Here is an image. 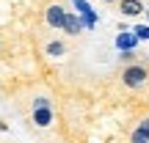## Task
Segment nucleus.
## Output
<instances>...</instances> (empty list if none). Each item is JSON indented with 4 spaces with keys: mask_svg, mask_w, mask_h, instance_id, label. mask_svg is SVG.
Instances as JSON below:
<instances>
[{
    "mask_svg": "<svg viewBox=\"0 0 149 143\" xmlns=\"http://www.w3.org/2000/svg\"><path fill=\"white\" fill-rule=\"evenodd\" d=\"M31 121H33V127H39V129H47V127H53V121H55V116H53V107H50V105H44V107H33V113H31Z\"/></svg>",
    "mask_w": 149,
    "mask_h": 143,
    "instance_id": "7ed1b4c3",
    "label": "nucleus"
},
{
    "mask_svg": "<svg viewBox=\"0 0 149 143\" xmlns=\"http://www.w3.org/2000/svg\"><path fill=\"white\" fill-rule=\"evenodd\" d=\"M74 8L80 11V17H83V25H86V30H91V28L97 25V19H100V17L94 14V8H91L88 3H86V0H74Z\"/></svg>",
    "mask_w": 149,
    "mask_h": 143,
    "instance_id": "39448f33",
    "label": "nucleus"
},
{
    "mask_svg": "<svg viewBox=\"0 0 149 143\" xmlns=\"http://www.w3.org/2000/svg\"><path fill=\"white\" fill-rule=\"evenodd\" d=\"M44 55L47 58H61V55H66V44L61 39H53V41L44 44Z\"/></svg>",
    "mask_w": 149,
    "mask_h": 143,
    "instance_id": "6e6552de",
    "label": "nucleus"
},
{
    "mask_svg": "<svg viewBox=\"0 0 149 143\" xmlns=\"http://www.w3.org/2000/svg\"><path fill=\"white\" fill-rule=\"evenodd\" d=\"M102 3H116V0H102Z\"/></svg>",
    "mask_w": 149,
    "mask_h": 143,
    "instance_id": "ddd939ff",
    "label": "nucleus"
},
{
    "mask_svg": "<svg viewBox=\"0 0 149 143\" xmlns=\"http://www.w3.org/2000/svg\"><path fill=\"white\" fill-rule=\"evenodd\" d=\"M83 30H86V25H83V17L72 14V11H66V19H64V30H61V33H66V36H80Z\"/></svg>",
    "mask_w": 149,
    "mask_h": 143,
    "instance_id": "20e7f679",
    "label": "nucleus"
},
{
    "mask_svg": "<svg viewBox=\"0 0 149 143\" xmlns=\"http://www.w3.org/2000/svg\"><path fill=\"white\" fill-rule=\"evenodd\" d=\"M130 140L133 143H149V118H141L138 127L130 132Z\"/></svg>",
    "mask_w": 149,
    "mask_h": 143,
    "instance_id": "0eeeda50",
    "label": "nucleus"
},
{
    "mask_svg": "<svg viewBox=\"0 0 149 143\" xmlns=\"http://www.w3.org/2000/svg\"><path fill=\"white\" fill-rule=\"evenodd\" d=\"M133 30H135V36H138L141 41H149V25H135Z\"/></svg>",
    "mask_w": 149,
    "mask_h": 143,
    "instance_id": "9d476101",
    "label": "nucleus"
},
{
    "mask_svg": "<svg viewBox=\"0 0 149 143\" xmlns=\"http://www.w3.org/2000/svg\"><path fill=\"white\" fill-rule=\"evenodd\" d=\"M138 41H141V39L135 36V30H133V33H127V36H119V41H116V44H119L122 50H133Z\"/></svg>",
    "mask_w": 149,
    "mask_h": 143,
    "instance_id": "1a4fd4ad",
    "label": "nucleus"
},
{
    "mask_svg": "<svg viewBox=\"0 0 149 143\" xmlns=\"http://www.w3.org/2000/svg\"><path fill=\"white\" fill-rule=\"evenodd\" d=\"M146 80H149V69L144 64H130L122 69V83L127 88H141V85H146Z\"/></svg>",
    "mask_w": 149,
    "mask_h": 143,
    "instance_id": "f257e3e1",
    "label": "nucleus"
},
{
    "mask_svg": "<svg viewBox=\"0 0 149 143\" xmlns=\"http://www.w3.org/2000/svg\"><path fill=\"white\" fill-rule=\"evenodd\" d=\"M119 11H122L124 17H141L146 11V6L141 3V0H119Z\"/></svg>",
    "mask_w": 149,
    "mask_h": 143,
    "instance_id": "423d86ee",
    "label": "nucleus"
},
{
    "mask_svg": "<svg viewBox=\"0 0 149 143\" xmlns=\"http://www.w3.org/2000/svg\"><path fill=\"white\" fill-rule=\"evenodd\" d=\"M64 19H66L64 6L53 3V6H47V8H44V22H47L53 30H64Z\"/></svg>",
    "mask_w": 149,
    "mask_h": 143,
    "instance_id": "f03ea898",
    "label": "nucleus"
},
{
    "mask_svg": "<svg viewBox=\"0 0 149 143\" xmlns=\"http://www.w3.org/2000/svg\"><path fill=\"white\" fill-rule=\"evenodd\" d=\"M144 14H146V19H149V6H146V11H144Z\"/></svg>",
    "mask_w": 149,
    "mask_h": 143,
    "instance_id": "f8f14e48",
    "label": "nucleus"
},
{
    "mask_svg": "<svg viewBox=\"0 0 149 143\" xmlns=\"http://www.w3.org/2000/svg\"><path fill=\"white\" fill-rule=\"evenodd\" d=\"M44 105H50L47 96H36V99H33V107H44Z\"/></svg>",
    "mask_w": 149,
    "mask_h": 143,
    "instance_id": "9b49d317",
    "label": "nucleus"
}]
</instances>
